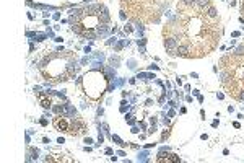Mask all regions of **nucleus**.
I'll return each instance as SVG.
<instances>
[{
    "instance_id": "nucleus-1",
    "label": "nucleus",
    "mask_w": 244,
    "mask_h": 163,
    "mask_svg": "<svg viewBox=\"0 0 244 163\" xmlns=\"http://www.w3.org/2000/svg\"><path fill=\"white\" fill-rule=\"evenodd\" d=\"M108 86V78H106L101 72H88L83 77V88H85V93L90 96L91 100H99L101 95L106 91Z\"/></svg>"
},
{
    "instance_id": "nucleus-2",
    "label": "nucleus",
    "mask_w": 244,
    "mask_h": 163,
    "mask_svg": "<svg viewBox=\"0 0 244 163\" xmlns=\"http://www.w3.org/2000/svg\"><path fill=\"white\" fill-rule=\"evenodd\" d=\"M207 16H208V18H213V20L216 18V10H215L213 5H208L207 7Z\"/></svg>"
},
{
    "instance_id": "nucleus-3",
    "label": "nucleus",
    "mask_w": 244,
    "mask_h": 163,
    "mask_svg": "<svg viewBox=\"0 0 244 163\" xmlns=\"http://www.w3.org/2000/svg\"><path fill=\"white\" fill-rule=\"evenodd\" d=\"M41 104H42V108H51V100H47V98H42L41 100Z\"/></svg>"
},
{
    "instance_id": "nucleus-4",
    "label": "nucleus",
    "mask_w": 244,
    "mask_h": 163,
    "mask_svg": "<svg viewBox=\"0 0 244 163\" xmlns=\"http://www.w3.org/2000/svg\"><path fill=\"white\" fill-rule=\"evenodd\" d=\"M112 139H114V140H116V142H117V144H121V139H119V137H117V135H114V137H112Z\"/></svg>"
}]
</instances>
